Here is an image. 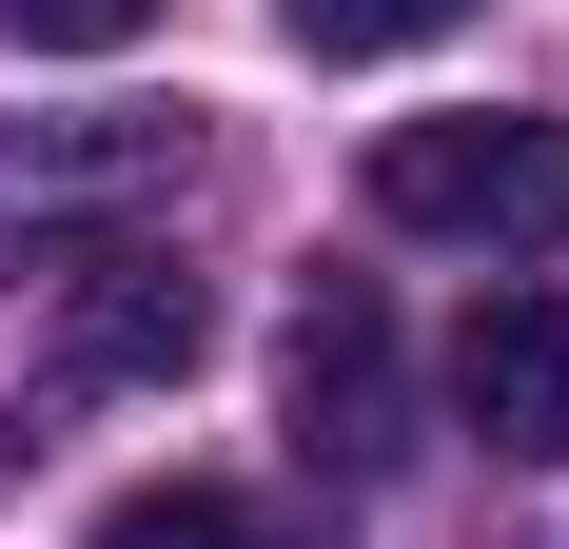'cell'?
<instances>
[{
  "label": "cell",
  "instance_id": "cell-2",
  "mask_svg": "<svg viewBox=\"0 0 569 549\" xmlns=\"http://www.w3.org/2000/svg\"><path fill=\"white\" fill-rule=\"evenodd\" d=\"M197 177V118H0V236H59V217H138Z\"/></svg>",
  "mask_w": 569,
  "mask_h": 549
},
{
  "label": "cell",
  "instance_id": "cell-8",
  "mask_svg": "<svg viewBox=\"0 0 569 549\" xmlns=\"http://www.w3.org/2000/svg\"><path fill=\"white\" fill-rule=\"evenodd\" d=\"M0 20H20V40H40V59H118V40H138V20H158V0H0Z\"/></svg>",
  "mask_w": 569,
  "mask_h": 549
},
{
  "label": "cell",
  "instance_id": "cell-4",
  "mask_svg": "<svg viewBox=\"0 0 569 549\" xmlns=\"http://www.w3.org/2000/svg\"><path fill=\"white\" fill-rule=\"evenodd\" d=\"M452 412L511 451V471H550V451H569V295H550V274L471 295V333H452Z\"/></svg>",
  "mask_w": 569,
  "mask_h": 549
},
{
  "label": "cell",
  "instance_id": "cell-1",
  "mask_svg": "<svg viewBox=\"0 0 569 549\" xmlns=\"http://www.w3.org/2000/svg\"><path fill=\"white\" fill-rule=\"evenodd\" d=\"M373 217L471 236V256H569V118H393L373 138Z\"/></svg>",
  "mask_w": 569,
  "mask_h": 549
},
{
  "label": "cell",
  "instance_id": "cell-5",
  "mask_svg": "<svg viewBox=\"0 0 569 549\" xmlns=\"http://www.w3.org/2000/svg\"><path fill=\"white\" fill-rule=\"evenodd\" d=\"M295 451L393 471V315H373V274H315V315H295Z\"/></svg>",
  "mask_w": 569,
  "mask_h": 549
},
{
  "label": "cell",
  "instance_id": "cell-6",
  "mask_svg": "<svg viewBox=\"0 0 569 549\" xmlns=\"http://www.w3.org/2000/svg\"><path fill=\"white\" fill-rule=\"evenodd\" d=\"M99 549H276V530H256L236 491H197V471H177V491H118V510H99Z\"/></svg>",
  "mask_w": 569,
  "mask_h": 549
},
{
  "label": "cell",
  "instance_id": "cell-3",
  "mask_svg": "<svg viewBox=\"0 0 569 549\" xmlns=\"http://www.w3.org/2000/svg\"><path fill=\"white\" fill-rule=\"evenodd\" d=\"M197 274L158 256V236H99L79 256V295H59V392H138V373H197Z\"/></svg>",
  "mask_w": 569,
  "mask_h": 549
},
{
  "label": "cell",
  "instance_id": "cell-7",
  "mask_svg": "<svg viewBox=\"0 0 569 549\" xmlns=\"http://www.w3.org/2000/svg\"><path fill=\"white\" fill-rule=\"evenodd\" d=\"M276 20H295L315 59H412V40H452L471 0H276Z\"/></svg>",
  "mask_w": 569,
  "mask_h": 549
}]
</instances>
